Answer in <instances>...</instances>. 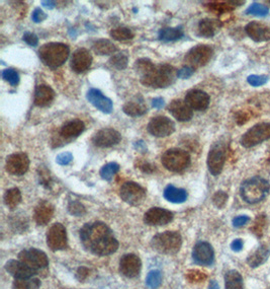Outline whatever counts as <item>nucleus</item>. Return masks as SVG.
Returning <instances> with one entry per match:
<instances>
[{
    "mask_svg": "<svg viewBox=\"0 0 270 289\" xmlns=\"http://www.w3.org/2000/svg\"><path fill=\"white\" fill-rule=\"evenodd\" d=\"M69 54V47L63 43H47L39 50L41 61L51 68H57L63 65L68 59Z\"/></svg>",
    "mask_w": 270,
    "mask_h": 289,
    "instance_id": "nucleus-1",
    "label": "nucleus"
},
{
    "mask_svg": "<svg viewBox=\"0 0 270 289\" xmlns=\"http://www.w3.org/2000/svg\"><path fill=\"white\" fill-rule=\"evenodd\" d=\"M270 190V184L261 177H253L244 181L240 188V194L249 204H256L262 201Z\"/></svg>",
    "mask_w": 270,
    "mask_h": 289,
    "instance_id": "nucleus-2",
    "label": "nucleus"
},
{
    "mask_svg": "<svg viewBox=\"0 0 270 289\" xmlns=\"http://www.w3.org/2000/svg\"><path fill=\"white\" fill-rule=\"evenodd\" d=\"M111 235V230L103 222L86 223L80 230V240L86 250L91 249L101 242L104 238Z\"/></svg>",
    "mask_w": 270,
    "mask_h": 289,
    "instance_id": "nucleus-3",
    "label": "nucleus"
},
{
    "mask_svg": "<svg viewBox=\"0 0 270 289\" xmlns=\"http://www.w3.org/2000/svg\"><path fill=\"white\" fill-rule=\"evenodd\" d=\"M182 245V238L177 231H165L155 236L151 242L153 250L159 254L174 255L179 252Z\"/></svg>",
    "mask_w": 270,
    "mask_h": 289,
    "instance_id": "nucleus-4",
    "label": "nucleus"
},
{
    "mask_svg": "<svg viewBox=\"0 0 270 289\" xmlns=\"http://www.w3.org/2000/svg\"><path fill=\"white\" fill-rule=\"evenodd\" d=\"M161 161L164 167L168 170L173 172H181L190 164V155L183 149L171 148L164 152Z\"/></svg>",
    "mask_w": 270,
    "mask_h": 289,
    "instance_id": "nucleus-5",
    "label": "nucleus"
},
{
    "mask_svg": "<svg viewBox=\"0 0 270 289\" xmlns=\"http://www.w3.org/2000/svg\"><path fill=\"white\" fill-rule=\"evenodd\" d=\"M214 54V50L208 45H197L191 48L184 57V62L186 66L193 68L202 67L206 65L209 60L212 59Z\"/></svg>",
    "mask_w": 270,
    "mask_h": 289,
    "instance_id": "nucleus-6",
    "label": "nucleus"
},
{
    "mask_svg": "<svg viewBox=\"0 0 270 289\" xmlns=\"http://www.w3.org/2000/svg\"><path fill=\"white\" fill-rule=\"evenodd\" d=\"M270 138V123H259L251 127L241 138V145L251 148Z\"/></svg>",
    "mask_w": 270,
    "mask_h": 289,
    "instance_id": "nucleus-7",
    "label": "nucleus"
},
{
    "mask_svg": "<svg viewBox=\"0 0 270 289\" xmlns=\"http://www.w3.org/2000/svg\"><path fill=\"white\" fill-rule=\"evenodd\" d=\"M227 157V147L223 142H216L207 154V167L213 176H219Z\"/></svg>",
    "mask_w": 270,
    "mask_h": 289,
    "instance_id": "nucleus-8",
    "label": "nucleus"
},
{
    "mask_svg": "<svg viewBox=\"0 0 270 289\" xmlns=\"http://www.w3.org/2000/svg\"><path fill=\"white\" fill-rule=\"evenodd\" d=\"M18 260L36 272L41 269L47 268V266L49 265L47 255L37 249H28L21 251L18 254Z\"/></svg>",
    "mask_w": 270,
    "mask_h": 289,
    "instance_id": "nucleus-9",
    "label": "nucleus"
},
{
    "mask_svg": "<svg viewBox=\"0 0 270 289\" xmlns=\"http://www.w3.org/2000/svg\"><path fill=\"white\" fill-rule=\"evenodd\" d=\"M119 196L132 206H138L143 203L146 198V190L135 182L125 183L119 190Z\"/></svg>",
    "mask_w": 270,
    "mask_h": 289,
    "instance_id": "nucleus-10",
    "label": "nucleus"
},
{
    "mask_svg": "<svg viewBox=\"0 0 270 289\" xmlns=\"http://www.w3.org/2000/svg\"><path fill=\"white\" fill-rule=\"evenodd\" d=\"M47 244L52 251L64 250L67 247L66 228L61 223L53 224L47 234Z\"/></svg>",
    "mask_w": 270,
    "mask_h": 289,
    "instance_id": "nucleus-11",
    "label": "nucleus"
},
{
    "mask_svg": "<svg viewBox=\"0 0 270 289\" xmlns=\"http://www.w3.org/2000/svg\"><path fill=\"white\" fill-rule=\"evenodd\" d=\"M136 73L139 75L141 82L147 86H154V80L156 76L157 66H155L151 60L147 58H141L135 63Z\"/></svg>",
    "mask_w": 270,
    "mask_h": 289,
    "instance_id": "nucleus-12",
    "label": "nucleus"
},
{
    "mask_svg": "<svg viewBox=\"0 0 270 289\" xmlns=\"http://www.w3.org/2000/svg\"><path fill=\"white\" fill-rule=\"evenodd\" d=\"M148 131L156 137H166L175 131V124L164 116L152 118L148 124Z\"/></svg>",
    "mask_w": 270,
    "mask_h": 289,
    "instance_id": "nucleus-13",
    "label": "nucleus"
},
{
    "mask_svg": "<svg viewBox=\"0 0 270 289\" xmlns=\"http://www.w3.org/2000/svg\"><path fill=\"white\" fill-rule=\"evenodd\" d=\"M122 135L118 131L112 128H103L97 131L93 137L92 142L95 146L100 148H107L116 145L121 141Z\"/></svg>",
    "mask_w": 270,
    "mask_h": 289,
    "instance_id": "nucleus-14",
    "label": "nucleus"
},
{
    "mask_svg": "<svg viewBox=\"0 0 270 289\" xmlns=\"http://www.w3.org/2000/svg\"><path fill=\"white\" fill-rule=\"evenodd\" d=\"M29 166L28 156L23 152L13 153L6 158L5 168L7 172L13 176H22Z\"/></svg>",
    "mask_w": 270,
    "mask_h": 289,
    "instance_id": "nucleus-15",
    "label": "nucleus"
},
{
    "mask_svg": "<svg viewBox=\"0 0 270 289\" xmlns=\"http://www.w3.org/2000/svg\"><path fill=\"white\" fill-rule=\"evenodd\" d=\"M192 258L194 262L201 266H209L214 262L215 253L213 247L206 242L197 243L192 251Z\"/></svg>",
    "mask_w": 270,
    "mask_h": 289,
    "instance_id": "nucleus-16",
    "label": "nucleus"
},
{
    "mask_svg": "<svg viewBox=\"0 0 270 289\" xmlns=\"http://www.w3.org/2000/svg\"><path fill=\"white\" fill-rule=\"evenodd\" d=\"M172 219H173L172 212L159 207H153L151 209H149L144 216L145 223L150 226L166 225L169 222H171Z\"/></svg>",
    "mask_w": 270,
    "mask_h": 289,
    "instance_id": "nucleus-17",
    "label": "nucleus"
},
{
    "mask_svg": "<svg viewBox=\"0 0 270 289\" xmlns=\"http://www.w3.org/2000/svg\"><path fill=\"white\" fill-rule=\"evenodd\" d=\"M92 64V56L87 49L80 48L76 50L71 58L70 66L76 73H82L88 70Z\"/></svg>",
    "mask_w": 270,
    "mask_h": 289,
    "instance_id": "nucleus-18",
    "label": "nucleus"
},
{
    "mask_svg": "<svg viewBox=\"0 0 270 289\" xmlns=\"http://www.w3.org/2000/svg\"><path fill=\"white\" fill-rule=\"evenodd\" d=\"M142 267L141 260L134 254L125 255L119 262V271L128 278H135L140 274Z\"/></svg>",
    "mask_w": 270,
    "mask_h": 289,
    "instance_id": "nucleus-19",
    "label": "nucleus"
},
{
    "mask_svg": "<svg viewBox=\"0 0 270 289\" xmlns=\"http://www.w3.org/2000/svg\"><path fill=\"white\" fill-rule=\"evenodd\" d=\"M246 34L257 43L270 41V25L260 22L251 21L245 26Z\"/></svg>",
    "mask_w": 270,
    "mask_h": 289,
    "instance_id": "nucleus-20",
    "label": "nucleus"
},
{
    "mask_svg": "<svg viewBox=\"0 0 270 289\" xmlns=\"http://www.w3.org/2000/svg\"><path fill=\"white\" fill-rule=\"evenodd\" d=\"M176 76H177V72L173 66L169 64L159 65L157 66L154 86L155 88H160V89L168 88V86H170L175 81Z\"/></svg>",
    "mask_w": 270,
    "mask_h": 289,
    "instance_id": "nucleus-21",
    "label": "nucleus"
},
{
    "mask_svg": "<svg viewBox=\"0 0 270 289\" xmlns=\"http://www.w3.org/2000/svg\"><path fill=\"white\" fill-rule=\"evenodd\" d=\"M168 111L179 122L189 121L193 116L192 109L185 103V101L183 102L181 100L172 101L168 107Z\"/></svg>",
    "mask_w": 270,
    "mask_h": 289,
    "instance_id": "nucleus-22",
    "label": "nucleus"
},
{
    "mask_svg": "<svg viewBox=\"0 0 270 289\" xmlns=\"http://www.w3.org/2000/svg\"><path fill=\"white\" fill-rule=\"evenodd\" d=\"M86 98L88 102L94 106L96 109L101 111L102 113L109 114L112 111V102L110 99L106 98L100 91L96 89L89 90Z\"/></svg>",
    "mask_w": 270,
    "mask_h": 289,
    "instance_id": "nucleus-23",
    "label": "nucleus"
},
{
    "mask_svg": "<svg viewBox=\"0 0 270 289\" xmlns=\"http://www.w3.org/2000/svg\"><path fill=\"white\" fill-rule=\"evenodd\" d=\"M185 103L195 111H203L209 105V96L200 90H191L185 96Z\"/></svg>",
    "mask_w": 270,
    "mask_h": 289,
    "instance_id": "nucleus-24",
    "label": "nucleus"
},
{
    "mask_svg": "<svg viewBox=\"0 0 270 289\" xmlns=\"http://www.w3.org/2000/svg\"><path fill=\"white\" fill-rule=\"evenodd\" d=\"M5 270L15 279L32 278L37 272L16 260H10L5 265Z\"/></svg>",
    "mask_w": 270,
    "mask_h": 289,
    "instance_id": "nucleus-25",
    "label": "nucleus"
},
{
    "mask_svg": "<svg viewBox=\"0 0 270 289\" xmlns=\"http://www.w3.org/2000/svg\"><path fill=\"white\" fill-rule=\"evenodd\" d=\"M222 27V23L218 19L213 18H203L198 22L197 32L198 35L204 38L214 37Z\"/></svg>",
    "mask_w": 270,
    "mask_h": 289,
    "instance_id": "nucleus-26",
    "label": "nucleus"
},
{
    "mask_svg": "<svg viewBox=\"0 0 270 289\" xmlns=\"http://www.w3.org/2000/svg\"><path fill=\"white\" fill-rule=\"evenodd\" d=\"M54 206L48 201H42L35 209L34 217L39 225L48 224L54 215Z\"/></svg>",
    "mask_w": 270,
    "mask_h": 289,
    "instance_id": "nucleus-27",
    "label": "nucleus"
},
{
    "mask_svg": "<svg viewBox=\"0 0 270 289\" xmlns=\"http://www.w3.org/2000/svg\"><path fill=\"white\" fill-rule=\"evenodd\" d=\"M117 249H118V242L111 234L107 236L106 238H104L97 245H95L90 252H92L94 255H97V256H107L116 252Z\"/></svg>",
    "mask_w": 270,
    "mask_h": 289,
    "instance_id": "nucleus-28",
    "label": "nucleus"
},
{
    "mask_svg": "<svg viewBox=\"0 0 270 289\" xmlns=\"http://www.w3.org/2000/svg\"><path fill=\"white\" fill-rule=\"evenodd\" d=\"M55 99V92L49 85H38L35 92V105L38 107H47Z\"/></svg>",
    "mask_w": 270,
    "mask_h": 289,
    "instance_id": "nucleus-29",
    "label": "nucleus"
},
{
    "mask_svg": "<svg viewBox=\"0 0 270 289\" xmlns=\"http://www.w3.org/2000/svg\"><path fill=\"white\" fill-rule=\"evenodd\" d=\"M85 130V125L81 120L75 119L64 124L60 129V135L62 138L71 140L78 137Z\"/></svg>",
    "mask_w": 270,
    "mask_h": 289,
    "instance_id": "nucleus-30",
    "label": "nucleus"
},
{
    "mask_svg": "<svg viewBox=\"0 0 270 289\" xmlns=\"http://www.w3.org/2000/svg\"><path fill=\"white\" fill-rule=\"evenodd\" d=\"M270 250L267 246L262 245L256 251L251 253L247 259V263L251 268H257L267 261Z\"/></svg>",
    "mask_w": 270,
    "mask_h": 289,
    "instance_id": "nucleus-31",
    "label": "nucleus"
},
{
    "mask_svg": "<svg viewBox=\"0 0 270 289\" xmlns=\"http://www.w3.org/2000/svg\"><path fill=\"white\" fill-rule=\"evenodd\" d=\"M164 197L172 203H183L187 199V192L184 189H179L169 185L164 190Z\"/></svg>",
    "mask_w": 270,
    "mask_h": 289,
    "instance_id": "nucleus-32",
    "label": "nucleus"
},
{
    "mask_svg": "<svg viewBox=\"0 0 270 289\" xmlns=\"http://www.w3.org/2000/svg\"><path fill=\"white\" fill-rule=\"evenodd\" d=\"M182 27H164L159 31V39L163 42H173L183 37Z\"/></svg>",
    "mask_w": 270,
    "mask_h": 289,
    "instance_id": "nucleus-33",
    "label": "nucleus"
},
{
    "mask_svg": "<svg viewBox=\"0 0 270 289\" xmlns=\"http://www.w3.org/2000/svg\"><path fill=\"white\" fill-rule=\"evenodd\" d=\"M226 289H243V278L238 271L231 270L225 275Z\"/></svg>",
    "mask_w": 270,
    "mask_h": 289,
    "instance_id": "nucleus-34",
    "label": "nucleus"
},
{
    "mask_svg": "<svg viewBox=\"0 0 270 289\" xmlns=\"http://www.w3.org/2000/svg\"><path fill=\"white\" fill-rule=\"evenodd\" d=\"M3 199H4L5 205L10 210H13L20 203V201H21V193H20L19 189L12 188V189H9V190H7L5 192Z\"/></svg>",
    "mask_w": 270,
    "mask_h": 289,
    "instance_id": "nucleus-35",
    "label": "nucleus"
},
{
    "mask_svg": "<svg viewBox=\"0 0 270 289\" xmlns=\"http://www.w3.org/2000/svg\"><path fill=\"white\" fill-rule=\"evenodd\" d=\"M93 51L98 55H111L116 52V47L109 40L101 39L93 44Z\"/></svg>",
    "mask_w": 270,
    "mask_h": 289,
    "instance_id": "nucleus-36",
    "label": "nucleus"
},
{
    "mask_svg": "<svg viewBox=\"0 0 270 289\" xmlns=\"http://www.w3.org/2000/svg\"><path fill=\"white\" fill-rule=\"evenodd\" d=\"M124 112L131 117H140L147 113V107L143 103L128 102L123 108Z\"/></svg>",
    "mask_w": 270,
    "mask_h": 289,
    "instance_id": "nucleus-37",
    "label": "nucleus"
},
{
    "mask_svg": "<svg viewBox=\"0 0 270 289\" xmlns=\"http://www.w3.org/2000/svg\"><path fill=\"white\" fill-rule=\"evenodd\" d=\"M41 282L37 278L15 279L12 284V289H39Z\"/></svg>",
    "mask_w": 270,
    "mask_h": 289,
    "instance_id": "nucleus-38",
    "label": "nucleus"
},
{
    "mask_svg": "<svg viewBox=\"0 0 270 289\" xmlns=\"http://www.w3.org/2000/svg\"><path fill=\"white\" fill-rule=\"evenodd\" d=\"M134 33L132 32V30H130L129 27H125V26H119V27H115L113 30H111L110 32V37L113 38L116 41H128V40H132L134 38Z\"/></svg>",
    "mask_w": 270,
    "mask_h": 289,
    "instance_id": "nucleus-39",
    "label": "nucleus"
},
{
    "mask_svg": "<svg viewBox=\"0 0 270 289\" xmlns=\"http://www.w3.org/2000/svg\"><path fill=\"white\" fill-rule=\"evenodd\" d=\"M109 65L117 70H123L125 68H127L128 66V57L125 54L122 53H118L113 55L109 61H108Z\"/></svg>",
    "mask_w": 270,
    "mask_h": 289,
    "instance_id": "nucleus-40",
    "label": "nucleus"
},
{
    "mask_svg": "<svg viewBox=\"0 0 270 289\" xmlns=\"http://www.w3.org/2000/svg\"><path fill=\"white\" fill-rule=\"evenodd\" d=\"M119 170V165L116 162H109L103 165L100 169V176L105 181H111L115 173Z\"/></svg>",
    "mask_w": 270,
    "mask_h": 289,
    "instance_id": "nucleus-41",
    "label": "nucleus"
},
{
    "mask_svg": "<svg viewBox=\"0 0 270 289\" xmlns=\"http://www.w3.org/2000/svg\"><path fill=\"white\" fill-rule=\"evenodd\" d=\"M246 14L249 15H255V16H260V17H264L269 13V8L268 6L264 5V4H260L257 2H253L245 11Z\"/></svg>",
    "mask_w": 270,
    "mask_h": 289,
    "instance_id": "nucleus-42",
    "label": "nucleus"
},
{
    "mask_svg": "<svg viewBox=\"0 0 270 289\" xmlns=\"http://www.w3.org/2000/svg\"><path fill=\"white\" fill-rule=\"evenodd\" d=\"M146 283L150 288H152V289L158 288L162 283L161 272L158 270H153L151 272H149V274L147 275V278H146Z\"/></svg>",
    "mask_w": 270,
    "mask_h": 289,
    "instance_id": "nucleus-43",
    "label": "nucleus"
},
{
    "mask_svg": "<svg viewBox=\"0 0 270 289\" xmlns=\"http://www.w3.org/2000/svg\"><path fill=\"white\" fill-rule=\"evenodd\" d=\"M265 225H266V217H265V215H259L257 217V219L255 220V223L251 227L252 233L258 238L262 237Z\"/></svg>",
    "mask_w": 270,
    "mask_h": 289,
    "instance_id": "nucleus-44",
    "label": "nucleus"
},
{
    "mask_svg": "<svg viewBox=\"0 0 270 289\" xmlns=\"http://www.w3.org/2000/svg\"><path fill=\"white\" fill-rule=\"evenodd\" d=\"M68 211L74 216H83L86 213V209L79 201H71L68 204Z\"/></svg>",
    "mask_w": 270,
    "mask_h": 289,
    "instance_id": "nucleus-45",
    "label": "nucleus"
},
{
    "mask_svg": "<svg viewBox=\"0 0 270 289\" xmlns=\"http://www.w3.org/2000/svg\"><path fill=\"white\" fill-rule=\"evenodd\" d=\"M269 80V77L265 74H261V75H258V74H253V75H249L247 77V82L252 85V86H255V88H258V86H262L264 84H266Z\"/></svg>",
    "mask_w": 270,
    "mask_h": 289,
    "instance_id": "nucleus-46",
    "label": "nucleus"
},
{
    "mask_svg": "<svg viewBox=\"0 0 270 289\" xmlns=\"http://www.w3.org/2000/svg\"><path fill=\"white\" fill-rule=\"evenodd\" d=\"M2 77L4 78V80H6L7 82H9L12 86H15L18 84L19 82V75L18 73L11 68L5 69L2 72Z\"/></svg>",
    "mask_w": 270,
    "mask_h": 289,
    "instance_id": "nucleus-47",
    "label": "nucleus"
},
{
    "mask_svg": "<svg viewBox=\"0 0 270 289\" xmlns=\"http://www.w3.org/2000/svg\"><path fill=\"white\" fill-rule=\"evenodd\" d=\"M228 201V194L224 191H218L214 196H213V203L215 204L216 207L218 208H223Z\"/></svg>",
    "mask_w": 270,
    "mask_h": 289,
    "instance_id": "nucleus-48",
    "label": "nucleus"
},
{
    "mask_svg": "<svg viewBox=\"0 0 270 289\" xmlns=\"http://www.w3.org/2000/svg\"><path fill=\"white\" fill-rule=\"evenodd\" d=\"M186 277L190 282H201L206 279V275L203 272L197 270H190L187 273Z\"/></svg>",
    "mask_w": 270,
    "mask_h": 289,
    "instance_id": "nucleus-49",
    "label": "nucleus"
},
{
    "mask_svg": "<svg viewBox=\"0 0 270 289\" xmlns=\"http://www.w3.org/2000/svg\"><path fill=\"white\" fill-rule=\"evenodd\" d=\"M73 160V155L71 152H63L57 155L56 162L60 165H67Z\"/></svg>",
    "mask_w": 270,
    "mask_h": 289,
    "instance_id": "nucleus-50",
    "label": "nucleus"
},
{
    "mask_svg": "<svg viewBox=\"0 0 270 289\" xmlns=\"http://www.w3.org/2000/svg\"><path fill=\"white\" fill-rule=\"evenodd\" d=\"M194 71L195 70L193 68L188 67V66H184L177 71V77L181 78V79H187L193 75Z\"/></svg>",
    "mask_w": 270,
    "mask_h": 289,
    "instance_id": "nucleus-51",
    "label": "nucleus"
},
{
    "mask_svg": "<svg viewBox=\"0 0 270 289\" xmlns=\"http://www.w3.org/2000/svg\"><path fill=\"white\" fill-rule=\"evenodd\" d=\"M250 221V217L248 215H239L233 219V226L234 227H242Z\"/></svg>",
    "mask_w": 270,
    "mask_h": 289,
    "instance_id": "nucleus-52",
    "label": "nucleus"
},
{
    "mask_svg": "<svg viewBox=\"0 0 270 289\" xmlns=\"http://www.w3.org/2000/svg\"><path fill=\"white\" fill-rule=\"evenodd\" d=\"M22 39L26 44L31 45V46H37L39 43V38L33 33H28V32L24 33Z\"/></svg>",
    "mask_w": 270,
    "mask_h": 289,
    "instance_id": "nucleus-53",
    "label": "nucleus"
},
{
    "mask_svg": "<svg viewBox=\"0 0 270 289\" xmlns=\"http://www.w3.org/2000/svg\"><path fill=\"white\" fill-rule=\"evenodd\" d=\"M46 18H47V14L41 8H36L32 14V19L35 22H42Z\"/></svg>",
    "mask_w": 270,
    "mask_h": 289,
    "instance_id": "nucleus-54",
    "label": "nucleus"
},
{
    "mask_svg": "<svg viewBox=\"0 0 270 289\" xmlns=\"http://www.w3.org/2000/svg\"><path fill=\"white\" fill-rule=\"evenodd\" d=\"M243 246H244V243L241 239H236L232 242L231 244V249L234 251V252H240L242 249H243Z\"/></svg>",
    "mask_w": 270,
    "mask_h": 289,
    "instance_id": "nucleus-55",
    "label": "nucleus"
},
{
    "mask_svg": "<svg viewBox=\"0 0 270 289\" xmlns=\"http://www.w3.org/2000/svg\"><path fill=\"white\" fill-rule=\"evenodd\" d=\"M139 167L141 168V170H143L144 172H147V173H151V172H153L155 170V165L149 163V162L141 163L139 165Z\"/></svg>",
    "mask_w": 270,
    "mask_h": 289,
    "instance_id": "nucleus-56",
    "label": "nucleus"
},
{
    "mask_svg": "<svg viewBox=\"0 0 270 289\" xmlns=\"http://www.w3.org/2000/svg\"><path fill=\"white\" fill-rule=\"evenodd\" d=\"M88 273H89V271H88L87 268L81 267V268L78 269L76 276H77V278H78L80 281H83V280L88 276Z\"/></svg>",
    "mask_w": 270,
    "mask_h": 289,
    "instance_id": "nucleus-57",
    "label": "nucleus"
},
{
    "mask_svg": "<svg viewBox=\"0 0 270 289\" xmlns=\"http://www.w3.org/2000/svg\"><path fill=\"white\" fill-rule=\"evenodd\" d=\"M152 106H153V108L161 109L164 107V100L162 98H156L152 101Z\"/></svg>",
    "mask_w": 270,
    "mask_h": 289,
    "instance_id": "nucleus-58",
    "label": "nucleus"
},
{
    "mask_svg": "<svg viewBox=\"0 0 270 289\" xmlns=\"http://www.w3.org/2000/svg\"><path fill=\"white\" fill-rule=\"evenodd\" d=\"M43 6H45L46 8H49V9H53L55 6H56V2L55 1H42L41 2Z\"/></svg>",
    "mask_w": 270,
    "mask_h": 289,
    "instance_id": "nucleus-59",
    "label": "nucleus"
},
{
    "mask_svg": "<svg viewBox=\"0 0 270 289\" xmlns=\"http://www.w3.org/2000/svg\"><path fill=\"white\" fill-rule=\"evenodd\" d=\"M207 289H220V286L216 280H212L211 282H209Z\"/></svg>",
    "mask_w": 270,
    "mask_h": 289,
    "instance_id": "nucleus-60",
    "label": "nucleus"
}]
</instances>
